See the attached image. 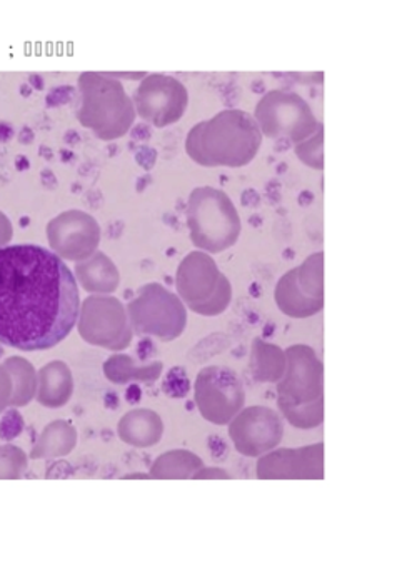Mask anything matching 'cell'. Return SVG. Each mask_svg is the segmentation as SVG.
<instances>
[{
	"mask_svg": "<svg viewBox=\"0 0 402 568\" xmlns=\"http://www.w3.org/2000/svg\"><path fill=\"white\" fill-rule=\"evenodd\" d=\"M261 144V129L248 112L225 111L192 129L188 151L199 164L241 168L255 158Z\"/></svg>",
	"mask_w": 402,
	"mask_h": 568,
	"instance_id": "obj_2",
	"label": "cell"
},
{
	"mask_svg": "<svg viewBox=\"0 0 402 568\" xmlns=\"http://www.w3.org/2000/svg\"><path fill=\"white\" fill-rule=\"evenodd\" d=\"M105 374L111 378L114 384H125L131 378H138V381H152V378L159 377L161 374V364L152 365V367L142 368V371H135L131 368V362L129 358H112L105 365Z\"/></svg>",
	"mask_w": 402,
	"mask_h": 568,
	"instance_id": "obj_19",
	"label": "cell"
},
{
	"mask_svg": "<svg viewBox=\"0 0 402 568\" xmlns=\"http://www.w3.org/2000/svg\"><path fill=\"white\" fill-rule=\"evenodd\" d=\"M208 477H218V478H229V475L225 474L224 470H219V468H202L194 478H208Z\"/></svg>",
	"mask_w": 402,
	"mask_h": 568,
	"instance_id": "obj_22",
	"label": "cell"
},
{
	"mask_svg": "<svg viewBox=\"0 0 402 568\" xmlns=\"http://www.w3.org/2000/svg\"><path fill=\"white\" fill-rule=\"evenodd\" d=\"M8 367L14 382L11 407H26L38 394V375L31 364L22 358H11Z\"/></svg>",
	"mask_w": 402,
	"mask_h": 568,
	"instance_id": "obj_17",
	"label": "cell"
},
{
	"mask_svg": "<svg viewBox=\"0 0 402 568\" xmlns=\"http://www.w3.org/2000/svg\"><path fill=\"white\" fill-rule=\"evenodd\" d=\"M322 474V447L301 448V450H278L259 460V478H299Z\"/></svg>",
	"mask_w": 402,
	"mask_h": 568,
	"instance_id": "obj_11",
	"label": "cell"
},
{
	"mask_svg": "<svg viewBox=\"0 0 402 568\" xmlns=\"http://www.w3.org/2000/svg\"><path fill=\"white\" fill-rule=\"evenodd\" d=\"M12 394H14V382L4 368H0V412L11 407Z\"/></svg>",
	"mask_w": 402,
	"mask_h": 568,
	"instance_id": "obj_21",
	"label": "cell"
},
{
	"mask_svg": "<svg viewBox=\"0 0 402 568\" xmlns=\"http://www.w3.org/2000/svg\"><path fill=\"white\" fill-rule=\"evenodd\" d=\"M275 304L282 314L308 318L324 307V254L309 255L299 267L282 275L275 287Z\"/></svg>",
	"mask_w": 402,
	"mask_h": 568,
	"instance_id": "obj_6",
	"label": "cell"
},
{
	"mask_svg": "<svg viewBox=\"0 0 402 568\" xmlns=\"http://www.w3.org/2000/svg\"><path fill=\"white\" fill-rule=\"evenodd\" d=\"M179 288L192 308L201 314H219L231 298L228 281L219 274L214 262L202 254L185 258L179 272Z\"/></svg>",
	"mask_w": 402,
	"mask_h": 568,
	"instance_id": "obj_8",
	"label": "cell"
},
{
	"mask_svg": "<svg viewBox=\"0 0 402 568\" xmlns=\"http://www.w3.org/2000/svg\"><path fill=\"white\" fill-rule=\"evenodd\" d=\"M79 287L71 268L41 245L0 248V344L48 351L79 318Z\"/></svg>",
	"mask_w": 402,
	"mask_h": 568,
	"instance_id": "obj_1",
	"label": "cell"
},
{
	"mask_svg": "<svg viewBox=\"0 0 402 568\" xmlns=\"http://www.w3.org/2000/svg\"><path fill=\"white\" fill-rule=\"evenodd\" d=\"M74 382L71 371L62 362H52L39 372L38 398L42 407L61 408L71 400Z\"/></svg>",
	"mask_w": 402,
	"mask_h": 568,
	"instance_id": "obj_13",
	"label": "cell"
},
{
	"mask_svg": "<svg viewBox=\"0 0 402 568\" xmlns=\"http://www.w3.org/2000/svg\"><path fill=\"white\" fill-rule=\"evenodd\" d=\"M288 368L278 385V404L289 424L314 428L324 418V367L309 345L285 351Z\"/></svg>",
	"mask_w": 402,
	"mask_h": 568,
	"instance_id": "obj_3",
	"label": "cell"
},
{
	"mask_svg": "<svg viewBox=\"0 0 402 568\" xmlns=\"http://www.w3.org/2000/svg\"><path fill=\"white\" fill-rule=\"evenodd\" d=\"M78 440L79 434L74 425L58 418L46 425L32 448L31 458L42 460V458L68 457L78 447Z\"/></svg>",
	"mask_w": 402,
	"mask_h": 568,
	"instance_id": "obj_14",
	"label": "cell"
},
{
	"mask_svg": "<svg viewBox=\"0 0 402 568\" xmlns=\"http://www.w3.org/2000/svg\"><path fill=\"white\" fill-rule=\"evenodd\" d=\"M295 154L301 159L304 164L311 165L314 169H322L324 159H322V128L319 129L318 134L302 144L295 145Z\"/></svg>",
	"mask_w": 402,
	"mask_h": 568,
	"instance_id": "obj_20",
	"label": "cell"
},
{
	"mask_svg": "<svg viewBox=\"0 0 402 568\" xmlns=\"http://www.w3.org/2000/svg\"><path fill=\"white\" fill-rule=\"evenodd\" d=\"M204 468V462L199 455L189 450H171L159 455L152 464V478L161 480H182V478H194Z\"/></svg>",
	"mask_w": 402,
	"mask_h": 568,
	"instance_id": "obj_15",
	"label": "cell"
},
{
	"mask_svg": "<svg viewBox=\"0 0 402 568\" xmlns=\"http://www.w3.org/2000/svg\"><path fill=\"white\" fill-rule=\"evenodd\" d=\"M189 224L194 244L211 252L224 251L241 232L234 205L228 195L212 189H199L191 195Z\"/></svg>",
	"mask_w": 402,
	"mask_h": 568,
	"instance_id": "obj_4",
	"label": "cell"
},
{
	"mask_svg": "<svg viewBox=\"0 0 402 568\" xmlns=\"http://www.w3.org/2000/svg\"><path fill=\"white\" fill-rule=\"evenodd\" d=\"M284 427L281 418L272 408L254 405L244 408L229 424V437L235 450L245 457H261L282 440Z\"/></svg>",
	"mask_w": 402,
	"mask_h": 568,
	"instance_id": "obj_9",
	"label": "cell"
},
{
	"mask_svg": "<svg viewBox=\"0 0 402 568\" xmlns=\"http://www.w3.org/2000/svg\"><path fill=\"white\" fill-rule=\"evenodd\" d=\"M118 435L124 444L135 448L154 447L164 435V422L151 408H134L122 415L118 424Z\"/></svg>",
	"mask_w": 402,
	"mask_h": 568,
	"instance_id": "obj_12",
	"label": "cell"
},
{
	"mask_svg": "<svg viewBox=\"0 0 402 568\" xmlns=\"http://www.w3.org/2000/svg\"><path fill=\"white\" fill-rule=\"evenodd\" d=\"M194 398L205 420L228 425L241 414L245 394L234 372L225 367H208L195 378Z\"/></svg>",
	"mask_w": 402,
	"mask_h": 568,
	"instance_id": "obj_7",
	"label": "cell"
},
{
	"mask_svg": "<svg viewBox=\"0 0 402 568\" xmlns=\"http://www.w3.org/2000/svg\"><path fill=\"white\" fill-rule=\"evenodd\" d=\"M285 368H288V357H285V352L282 348L264 341L254 342L252 371H254V377L259 382L282 381Z\"/></svg>",
	"mask_w": 402,
	"mask_h": 568,
	"instance_id": "obj_16",
	"label": "cell"
},
{
	"mask_svg": "<svg viewBox=\"0 0 402 568\" xmlns=\"http://www.w3.org/2000/svg\"><path fill=\"white\" fill-rule=\"evenodd\" d=\"M141 114L152 124H172L181 118L188 104V92L175 79L154 75L138 92Z\"/></svg>",
	"mask_w": 402,
	"mask_h": 568,
	"instance_id": "obj_10",
	"label": "cell"
},
{
	"mask_svg": "<svg viewBox=\"0 0 402 568\" xmlns=\"http://www.w3.org/2000/svg\"><path fill=\"white\" fill-rule=\"evenodd\" d=\"M28 454L14 444L0 445V480H18L28 471Z\"/></svg>",
	"mask_w": 402,
	"mask_h": 568,
	"instance_id": "obj_18",
	"label": "cell"
},
{
	"mask_svg": "<svg viewBox=\"0 0 402 568\" xmlns=\"http://www.w3.org/2000/svg\"><path fill=\"white\" fill-rule=\"evenodd\" d=\"M255 122L262 134L271 139H289L295 145L318 134L314 112L301 95L285 91H271L255 108Z\"/></svg>",
	"mask_w": 402,
	"mask_h": 568,
	"instance_id": "obj_5",
	"label": "cell"
}]
</instances>
